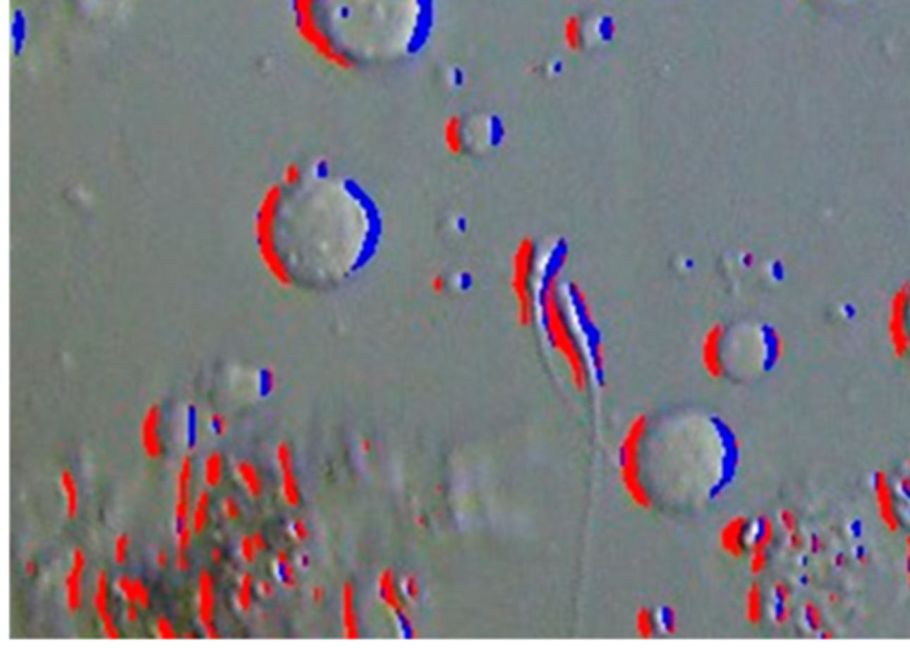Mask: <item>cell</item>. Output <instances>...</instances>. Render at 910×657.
<instances>
[{"label": "cell", "mask_w": 910, "mask_h": 657, "mask_svg": "<svg viewBox=\"0 0 910 657\" xmlns=\"http://www.w3.org/2000/svg\"><path fill=\"white\" fill-rule=\"evenodd\" d=\"M379 235L381 215L370 194L322 159L283 167L253 215L260 262L283 288H293L306 272L348 276Z\"/></svg>", "instance_id": "1"}, {"label": "cell", "mask_w": 910, "mask_h": 657, "mask_svg": "<svg viewBox=\"0 0 910 657\" xmlns=\"http://www.w3.org/2000/svg\"><path fill=\"white\" fill-rule=\"evenodd\" d=\"M290 8L297 36L340 71L411 52L429 23V0H290Z\"/></svg>", "instance_id": "2"}, {"label": "cell", "mask_w": 910, "mask_h": 657, "mask_svg": "<svg viewBox=\"0 0 910 657\" xmlns=\"http://www.w3.org/2000/svg\"><path fill=\"white\" fill-rule=\"evenodd\" d=\"M550 347L566 362L571 384L576 391H587L593 369L588 348L578 334L576 324L581 320L571 302L567 286H564L562 269L559 265L544 270L539 288V318Z\"/></svg>", "instance_id": "3"}, {"label": "cell", "mask_w": 910, "mask_h": 657, "mask_svg": "<svg viewBox=\"0 0 910 657\" xmlns=\"http://www.w3.org/2000/svg\"><path fill=\"white\" fill-rule=\"evenodd\" d=\"M539 245L533 238L523 237L512 251L509 272L514 318L523 328L532 327L539 318V288L544 274H539Z\"/></svg>", "instance_id": "4"}, {"label": "cell", "mask_w": 910, "mask_h": 657, "mask_svg": "<svg viewBox=\"0 0 910 657\" xmlns=\"http://www.w3.org/2000/svg\"><path fill=\"white\" fill-rule=\"evenodd\" d=\"M648 432V416L638 414L628 423L619 444V480H621L622 491L636 508L644 512H651L655 506V499L649 492L644 480V469H642V448Z\"/></svg>", "instance_id": "5"}, {"label": "cell", "mask_w": 910, "mask_h": 657, "mask_svg": "<svg viewBox=\"0 0 910 657\" xmlns=\"http://www.w3.org/2000/svg\"><path fill=\"white\" fill-rule=\"evenodd\" d=\"M910 283H903L889 300L887 309V340L896 359H905L910 354Z\"/></svg>", "instance_id": "6"}, {"label": "cell", "mask_w": 910, "mask_h": 657, "mask_svg": "<svg viewBox=\"0 0 910 657\" xmlns=\"http://www.w3.org/2000/svg\"><path fill=\"white\" fill-rule=\"evenodd\" d=\"M607 29L603 20L588 18L581 13L567 15L562 22V44L567 52L581 54L588 49V44L597 36V30Z\"/></svg>", "instance_id": "7"}, {"label": "cell", "mask_w": 910, "mask_h": 657, "mask_svg": "<svg viewBox=\"0 0 910 657\" xmlns=\"http://www.w3.org/2000/svg\"><path fill=\"white\" fill-rule=\"evenodd\" d=\"M725 325L717 321L711 324L706 328V333L700 338V366L706 372V375L713 381H720L725 375V362H724V343H725Z\"/></svg>", "instance_id": "8"}, {"label": "cell", "mask_w": 910, "mask_h": 657, "mask_svg": "<svg viewBox=\"0 0 910 657\" xmlns=\"http://www.w3.org/2000/svg\"><path fill=\"white\" fill-rule=\"evenodd\" d=\"M377 594L379 598H381L382 604L386 606L389 613L393 617L399 618L406 627H409L413 631V636H416L415 625H413L411 620V613H409V601L404 595L402 587L396 581L395 572L392 569H384L377 577Z\"/></svg>", "instance_id": "9"}, {"label": "cell", "mask_w": 910, "mask_h": 657, "mask_svg": "<svg viewBox=\"0 0 910 657\" xmlns=\"http://www.w3.org/2000/svg\"><path fill=\"white\" fill-rule=\"evenodd\" d=\"M751 521L744 515L729 519L718 533V546L729 558L740 560L747 554L751 544Z\"/></svg>", "instance_id": "10"}, {"label": "cell", "mask_w": 910, "mask_h": 657, "mask_svg": "<svg viewBox=\"0 0 910 657\" xmlns=\"http://www.w3.org/2000/svg\"><path fill=\"white\" fill-rule=\"evenodd\" d=\"M873 494H875V506H877L878 521L882 522V526H884L889 533L899 532L902 522H899L898 508H896L894 491H892V485L891 481H889L887 473H884V471H878L877 477H875Z\"/></svg>", "instance_id": "11"}, {"label": "cell", "mask_w": 910, "mask_h": 657, "mask_svg": "<svg viewBox=\"0 0 910 657\" xmlns=\"http://www.w3.org/2000/svg\"><path fill=\"white\" fill-rule=\"evenodd\" d=\"M194 464L193 455H186L180 462L176 477V501H174V526L176 532L190 524V481H193Z\"/></svg>", "instance_id": "12"}, {"label": "cell", "mask_w": 910, "mask_h": 657, "mask_svg": "<svg viewBox=\"0 0 910 657\" xmlns=\"http://www.w3.org/2000/svg\"><path fill=\"white\" fill-rule=\"evenodd\" d=\"M215 581L210 570H201L198 576V618L205 629L208 639H219L215 629Z\"/></svg>", "instance_id": "13"}, {"label": "cell", "mask_w": 910, "mask_h": 657, "mask_svg": "<svg viewBox=\"0 0 910 657\" xmlns=\"http://www.w3.org/2000/svg\"><path fill=\"white\" fill-rule=\"evenodd\" d=\"M276 462H278L279 478H281L283 501L289 506H292V508H296L301 503V489L296 477V469H293L292 448L285 441H281L278 444V448H276Z\"/></svg>", "instance_id": "14"}, {"label": "cell", "mask_w": 910, "mask_h": 657, "mask_svg": "<svg viewBox=\"0 0 910 657\" xmlns=\"http://www.w3.org/2000/svg\"><path fill=\"white\" fill-rule=\"evenodd\" d=\"M441 142L444 152L454 159H461L470 149V133L464 116L450 114L441 125Z\"/></svg>", "instance_id": "15"}, {"label": "cell", "mask_w": 910, "mask_h": 657, "mask_svg": "<svg viewBox=\"0 0 910 657\" xmlns=\"http://www.w3.org/2000/svg\"><path fill=\"white\" fill-rule=\"evenodd\" d=\"M109 588H111V581H109V576L105 570H100L97 574V584H95V594H93V606L95 611H97V617L100 618L102 622V629H104V634L107 636L109 639H119L121 638V632H119L118 625L114 624V618H112V613L109 611Z\"/></svg>", "instance_id": "16"}, {"label": "cell", "mask_w": 910, "mask_h": 657, "mask_svg": "<svg viewBox=\"0 0 910 657\" xmlns=\"http://www.w3.org/2000/svg\"><path fill=\"white\" fill-rule=\"evenodd\" d=\"M160 407L152 405L146 409L145 416L141 419V429H139V439H141V448L150 460H157L162 455V439H160Z\"/></svg>", "instance_id": "17"}, {"label": "cell", "mask_w": 910, "mask_h": 657, "mask_svg": "<svg viewBox=\"0 0 910 657\" xmlns=\"http://www.w3.org/2000/svg\"><path fill=\"white\" fill-rule=\"evenodd\" d=\"M85 554L80 547L73 549L71 553V565L66 574L64 581V591H66V606L70 613H77L82 606V576L85 570Z\"/></svg>", "instance_id": "18"}, {"label": "cell", "mask_w": 910, "mask_h": 657, "mask_svg": "<svg viewBox=\"0 0 910 657\" xmlns=\"http://www.w3.org/2000/svg\"><path fill=\"white\" fill-rule=\"evenodd\" d=\"M341 622H344L345 638L358 639L361 636L359 618L358 613H356V590L348 581L341 588Z\"/></svg>", "instance_id": "19"}, {"label": "cell", "mask_w": 910, "mask_h": 657, "mask_svg": "<svg viewBox=\"0 0 910 657\" xmlns=\"http://www.w3.org/2000/svg\"><path fill=\"white\" fill-rule=\"evenodd\" d=\"M744 615L751 625H759L765 618V594L759 583H752L745 591Z\"/></svg>", "instance_id": "20"}, {"label": "cell", "mask_w": 910, "mask_h": 657, "mask_svg": "<svg viewBox=\"0 0 910 657\" xmlns=\"http://www.w3.org/2000/svg\"><path fill=\"white\" fill-rule=\"evenodd\" d=\"M61 489L64 492V499H66V515L68 519H75L78 513V508H80V492H78V484L75 474L71 473L70 469H64L63 473H61Z\"/></svg>", "instance_id": "21"}, {"label": "cell", "mask_w": 910, "mask_h": 657, "mask_svg": "<svg viewBox=\"0 0 910 657\" xmlns=\"http://www.w3.org/2000/svg\"><path fill=\"white\" fill-rule=\"evenodd\" d=\"M208 517H210V492L201 491L198 492L190 510V524H193L194 535H201L205 532Z\"/></svg>", "instance_id": "22"}, {"label": "cell", "mask_w": 910, "mask_h": 657, "mask_svg": "<svg viewBox=\"0 0 910 657\" xmlns=\"http://www.w3.org/2000/svg\"><path fill=\"white\" fill-rule=\"evenodd\" d=\"M235 473H237L238 480L244 484L245 491H248V494L251 496V498H260V496H262L263 492L262 478H260L258 471H256V467L251 464V462L249 460L237 462V465H235Z\"/></svg>", "instance_id": "23"}, {"label": "cell", "mask_w": 910, "mask_h": 657, "mask_svg": "<svg viewBox=\"0 0 910 657\" xmlns=\"http://www.w3.org/2000/svg\"><path fill=\"white\" fill-rule=\"evenodd\" d=\"M658 617L651 608H638L635 613V631L638 638L651 639L658 632Z\"/></svg>", "instance_id": "24"}, {"label": "cell", "mask_w": 910, "mask_h": 657, "mask_svg": "<svg viewBox=\"0 0 910 657\" xmlns=\"http://www.w3.org/2000/svg\"><path fill=\"white\" fill-rule=\"evenodd\" d=\"M203 478L205 485L208 489L219 487L222 480V455L219 451H212L207 457L203 465Z\"/></svg>", "instance_id": "25"}, {"label": "cell", "mask_w": 910, "mask_h": 657, "mask_svg": "<svg viewBox=\"0 0 910 657\" xmlns=\"http://www.w3.org/2000/svg\"><path fill=\"white\" fill-rule=\"evenodd\" d=\"M274 565H276V574H278V577H279V581H281L283 587H285L286 590H292V588H296V584H297L296 569H293V565L290 563V558H289V553H286V551H279V553L276 554Z\"/></svg>", "instance_id": "26"}, {"label": "cell", "mask_w": 910, "mask_h": 657, "mask_svg": "<svg viewBox=\"0 0 910 657\" xmlns=\"http://www.w3.org/2000/svg\"><path fill=\"white\" fill-rule=\"evenodd\" d=\"M748 570H751L752 576H759V574L765 572L766 565H768V547L761 546L758 542L748 544Z\"/></svg>", "instance_id": "27"}, {"label": "cell", "mask_w": 910, "mask_h": 657, "mask_svg": "<svg viewBox=\"0 0 910 657\" xmlns=\"http://www.w3.org/2000/svg\"><path fill=\"white\" fill-rule=\"evenodd\" d=\"M253 587H255V579H253L251 572H244L238 579V588L237 594H235V602H237V608L244 613H248L249 609L253 606Z\"/></svg>", "instance_id": "28"}, {"label": "cell", "mask_w": 910, "mask_h": 657, "mask_svg": "<svg viewBox=\"0 0 910 657\" xmlns=\"http://www.w3.org/2000/svg\"><path fill=\"white\" fill-rule=\"evenodd\" d=\"M803 617H806L807 625H809L813 631H822L823 629V613L820 606L813 601H807L803 604Z\"/></svg>", "instance_id": "29"}, {"label": "cell", "mask_w": 910, "mask_h": 657, "mask_svg": "<svg viewBox=\"0 0 910 657\" xmlns=\"http://www.w3.org/2000/svg\"><path fill=\"white\" fill-rule=\"evenodd\" d=\"M400 587H402L404 595L409 602H416L422 595V587H420V581L415 574H407V576L402 577L400 581Z\"/></svg>", "instance_id": "30"}, {"label": "cell", "mask_w": 910, "mask_h": 657, "mask_svg": "<svg viewBox=\"0 0 910 657\" xmlns=\"http://www.w3.org/2000/svg\"><path fill=\"white\" fill-rule=\"evenodd\" d=\"M238 554H241V560L245 561V563H255L256 556H258V549H256L255 542H253V536H242L241 544H238Z\"/></svg>", "instance_id": "31"}, {"label": "cell", "mask_w": 910, "mask_h": 657, "mask_svg": "<svg viewBox=\"0 0 910 657\" xmlns=\"http://www.w3.org/2000/svg\"><path fill=\"white\" fill-rule=\"evenodd\" d=\"M116 590H118L119 595L125 598L126 604H128V602H135V588H133L132 577L119 576L118 579H116ZM135 604H138V602H135Z\"/></svg>", "instance_id": "32"}, {"label": "cell", "mask_w": 910, "mask_h": 657, "mask_svg": "<svg viewBox=\"0 0 910 657\" xmlns=\"http://www.w3.org/2000/svg\"><path fill=\"white\" fill-rule=\"evenodd\" d=\"M133 588H135V602L141 609H148L152 606V595H150L148 587L145 584V581L141 577H135L133 579Z\"/></svg>", "instance_id": "33"}, {"label": "cell", "mask_w": 910, "mask_h": 657, "mask_svg": "<svg viewBox=\"0 0 910 657\" xmlns=\"http://www.w3.org/2000/svg\"><path fill=\"white\" fill-rule=\"evenodd\" d=\"M128 549H130V539L128 535H118L114 540V561L118 565H123L128 558Z\"/></svg>", "instance_id": "34"}, {"label": "cell", "mask_w": 910, "mask_h": 657, "mask_svg": "<svg viewBox=\"0 0 910 657\" xmlns=\"http://www.w3.org/2000/svg\"><path fill=\"white\" fill-rule=\"evenodd\" d=\"M221 510H222V515H224L228 521H237L242 513L241 505H238V501L233 498V496H226V498L222 499Z\"/></svg>", "instance_id": "35"}, {"label": "cell", "mask_w": 910, "mask_h": 657, "mask_svg": "<svg viewBox=\"0 0 910 657\" xmlns=\"http://www.w3.org/2000/svg\"><path fill=\"white\" fill-rule=\"evenodd\" d=\"M779 524L784 529L786 535L799 532V517H796L791 510H781V513H779Z\"/></svg>", "instance_id": "36"}, {"label": "cell", "mask_w": 910, "mask_h": 657, "mask_svg": "<svg viewBox=\"0 0 910 657\" xmlns=\"http://www.w3.org/2000/svg\"><path fill=\"white\" fill-rule=\"evenodd\" d=\"M155 629H157V636H159V638H162V639H176L178 638L176 631H174V627H173V622H171L169 618H166V617L157 618Z\"/></svg>", "instance_id": "37"}, {"label": "cell", "mask_w": 910, "mask_h": 657, "mask_svg": "<svg viewBox=\"0 0 910 657\" xmlns=\"http://www.w3.org/2000/svg\"><path fill=\"white\" fill-rule=\"evenodd\" d=\"M773 595H775L779 604H791V588L784 581H775L773 583Z\"/></svg>", "instance_id": "38"}, {"label": "cell", "mask_w": 910, "mask_h": 657, "mask_svg": "<svg viewBox=\"0 0 910 657\" xmlns=\"http://www.w3.org/2000/svg\"><path fill=\"white\" fill-rule=\"evenodd\" d=\"M290 532H292L293 540H297V542H304V540L310 539V529H308L304 519H296L292 522V526H290Z\"/></svg>", "instance_id": "39"}, {"label": "cell", "mask_w": 910, "mask_h": 657, "mask_svg": "<svg viewBox=\"0 0 910 657\" xmlns=\"http://www.w3.org/2000/svg\"><path fill=\"white\" fill-rule=\"evenodd\" d=\"M430 290H432L434 295H443L444 292L448 290V279L443 276V274H434L430 277Z\"/></svg>", "instance_id": "40"}, {"label": "cell", "mask_w": 910, "mask_h": 657, "mask_svg": "<svg viewBox=\"0 0 910 657\" xmlns=\"http://www.w3.org/2000/svg\"><path fill=\"white\" fill-rule=\"evenodd\" d=\"M791 604H779L777 611H775V624L777 625H786L789 620H791Z\"/></svg>", "instance_id": "41"}, {"label": "cell", "mask_w": 910, "mask_h": 657, "mask_svg": "<svg viewBox=\"0 0 910 657\" xmlns=\"http://www.w3.org/2000/svg\"><path fill=\"white\" fill-rule=\"evenodd\" d=\"M210 425H212V430H214V432H217L219 436L226 434V430H228V421H226V417L222 416V414H219V412L212 414V416H210Z\"/></svg>", "instance_id": "42"}, {"label": "cell", "mask_w": 910, "mask_h": 657, "mask_svg": "<svg viewBox=\"0 0 910 657\" xmlns=\"http://www.w3.org/2000/svg\"><path fill=\"white\" fill-rule=\"evenodd\" d=\"M788 546L791 551H800L803 546H806V540H803L802 533L800 532H793L788 535Z\"/></svg>", "instance_id": "43"}, {"label": "cell", "mask_w": 910, "mask_h": 657, "mask_svg": "<svg viewBox=\"0 0 910 657\" xmlns=\"http://www.w3.org/2000/svg\"><path fill=\"white\" fill-rule=\"evenodd\" d=\"M174 567H176L180 572H186V570L190 569V561L187 553H176L174 554Z\"/></svg>", "instance_id": "44"}, {"label": "cell", "mask_w": 910, "mask_h": 657, "mask_svg": "<svg viewBox=\"0 0 910 657\" xmlns=\"http://www.w3.org/2000/svg\"><path fill=\"white\" fill-rule=\"evenodd\" d=\"M125 618L130 624H135L139 620V606L135 602H128L125 609Z\"/></svg>", "instance_id": "45"}, {"label": "cell", "mask_w": 910, "mask_h": 657, "mask_svg": "<svg viewBox=\"0 0 910 657\" xmlns=\"http://www.w3.org/2000/svg\"><path fill=\"white\" fill-rule=\"evenodd\" d=\"M258 591H260V595H262V597H265V598L272 597V595H274V584L270 583V581H267V579H262L258 583Z\"/></svg>", "instance_id": "46"}, {"label": "cell", "mask_w": 910, "mask_h": 657, "mask_svg": "<svg viewBox=\"0 0 910 657\" xmlns=\"http://www.w3.org/2000/svg\"><path fill=\"white\" fill-rule=\"evenodd\" d=\"M251 536H253V542H255L256 549H258V553H265L267 547H269V544H267V540H265V536H263V533L262 532H255Z\"/></svg>", "instance_id": "47"}, {"label": "cell", "mask_w": 910, "mask_h": 657, "mask_svg": "<svg viewBox=\"0 0 910 657\" xmlns=\"http://www.w3.org/2000/svg\"><path fill=\"white\" fill-rule=\"evenodd\" d=\"M905 574H906V584L910 588V535L906 536L905 540Z\"/></svg>", "instance_id": "48"}, {"label": "cell", "mask_w": 910, "mask_h": 657, "mask_svg": "<svg viewBox=\"0 0 910 657\" xmlns=\"http://www.w3.org/2000/svg\"><path fill=\"white\" fill-rule=\"evenodd\" d=\"M155 563L157 567H160V569H166V567L169 565V554H167L166 551H159V554L155 556Z\"/></svg>", "instance_id": "49"}, {"label": "cell", "mask_w": 910, "mask_h": 657, "mask_svg": "<svg viewBox=\"0 0 910 657\" xmlns=\"http://www.w3.org/2000/svg\"><path fill=\"white\" fill-rule=\"evenodd\" d=\"M311 597H313V602L320 604V602L324 601V597H326V591H324L322 587H315L313 590H311Z\"/></svg>", "instance_id": "50"}, {"label": "cell", "mask_w": 910, "mask_h": 657, "mask_svg": "<svg viewBox=\"0 0 910 657\" xmlns=\"http://www.w3.org/2000/svg\"><path fill=\"white\" fill-rule=\"evenodd\" d=\"M210 560H212V563H215V565H217V563H221V560H222V551L219 549V547H212V551H210Z\"/></svg>", "instance_id": "51"}, {"label": "cell", "mask_w": 910, "mask_h": 657, "mask_svg": "<svg viewBox=\"0 0 910 657\" xmlns=\"http://www.w3.org/2000/svg\"><path fill=\"white\" fill-rule=\"evenodd\" d=\"M359 448H361V453H365V455L370 453V450H372L370 439H361V441H359Z\"/></svg>", "instance_id": "52"}, {"label": "cell", "mask_w": 910, "mask_h": 657, "mask_svg": "<svg viewBox=\"0 0 910 657\" xmlns=\"http://www.w3.org/2000/svg\"><path fill=\"white\" fill-rule=\"evenodd\" d=\"M899 485H902V489L905 491V494L910 496V478H902V480H899Z\"/></svg>", "instance_id": "53"}, {"label": "cell", "mask_w": 910, "mask_h": 657, "mask_svg": "<svg viewBox=\"0 0 910 657\" xmlns=\"http://www.w3.org/2000/svg\"><path fill=\"white\" fill-rule=\"evenodd\" d=\"M25 572H27V574H30V576H32V574H34V572H36V563H34V561H32V560H30V561H27V565H25Z\"/></svg>", "instance_id": "54"}, {"label": "cell", "mask_w": 910, "mask_h": 657, "mask_svg": "<svg viewBox=\"0 0 910 657\" xmlns=\"http://www.w3.org/2000/svg\"><path fill=\"white\" fill-rule=\"evenodd\" d=\"M813 544H814V553H818V551H820V547H822V544H820V540H818V539H814Z\"/></svg>", "instance_id": "55"}, {"label": "cell", "mask_w": 910, "mask_h": 657, "mask_svg": "<svg viewBox=\"0 0 910 657\" xmlns=\"http://www.w3.org/2000/svg\"><path fill=\"white\" fill-rule=\"evenodd\" d=\"M822 636H823V638H825V639H832V638H834V632H830V631H823V632H822Z\"/></svg>", "instance_id": "56"}, {"label": "cell", "mask_w": 910, "mask_h": 657, "mask_svg": "<svg viewBox=\"0 0 910 657\" xmlns=\"http://www.w3.org/2000/svg\"><path fill=\"white\" fill-rule=\"evenodd\" d=\"M416 524H418V526H425V519H423V517H416Z\"/></svg>", "instance_id": "57"}, {"label": "cell", "mask_w": 910, "mask_h": 657, "mask_svg": "<svg viewBox=\"0 0 910 657\" xmlns=\"http://www.w3.org/2000/svg\"><path fill=\"white\" fill-rule=\"evenodd\" d=\"M186 638H190V639H194V638H196V632H187V634H186Z\"/></svg>", "instance_id": "58"}, {"label": "cell", "mask_w": 910, "mask_h": 657, "mask_svg": "<svg viewBox=\"0 0 910 657\" xmlns=\"http://www.w3.org/2000/svg\"><path fill=\"white\" fill-rule=\"evenodd\" d=\"M906 465H909V467H910V455H909V460H906Z\"/></svg>", "instance_id": "59"}, {"label": "cell", "mask_w": 910, "mask_h": 657, "mask_svg": "<svg viewBox=\"0 0 910 657\" xmlns=\"http://www.w3.org/2000/svg\"><path fill=\"white\" fill-rule=\"evenodd\" d=\"M802 2H806V0H802Z\"/></svg>", "instance_id": "60"}]
</instances>
